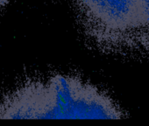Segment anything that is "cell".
<instances>
[{"mask_svg": "<svg viewBox=\"0 0 149 126\" xmlns=\"http://www.w3.org/2000/svg\"><path fill=\"white\" fill-rule=\"evenodd\" d=\"M125 111L104 91L73 75L33 81L6 95L0 119H120Z\"/></svg>", "mask_w": 149, "mask_h": 126, "instance_id": "1", "label": "cell"}, {"mask_svg": "<svg viewBox=\"0 0 149 126\" xmlns=\"http://www.w3.org/2000/svg\"><path fill=\"white\" fill-rule=\"evenodd\" d=\"M85 34L106 50L143 47L139 0H74Z\"/></svg>", "mask_w": 149, "mask_h": 126, "instance_id": "2", "label": "cell"}, {"mask_svg": "<svg viewBox=\"0 0 149 126\" xmlns=\"http://www.w3.org/2000/svg\"><path fill=\"white\" fill-rule=\"evenodd\" d=\"M144 19V39L143 48L149 50V0H139Z\"/></svg>", "mask_w": 149, "mask_h": 126, "instance_id": "3", "label": "cell"}, {"mask_svg": "<svg viewBox=\"0 0 149 126\" xmlns=\"http://www.w3.org/2000/svg\"><path fill=\"white\" fill-rule=\"evenodd\" d=\"M10 1L11 0H0V8L6 6L10 3Z\"/></svg>", "mask_w": 149, "mask_h": 126, "instance_id": "4", "label": "cell"}]
</instances>
